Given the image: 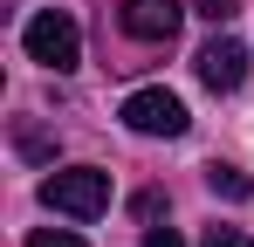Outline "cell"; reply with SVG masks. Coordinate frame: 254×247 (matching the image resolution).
Segmentation results:
<instances>
[{"label":"cell","instance_id":"cell-1","mask_svg":"<svg viewBox=\"0 0 254 247\" xmlns=\"http://www.w3.org/2000/svg\"><path fill=\"white\" fill-rule=\"evenodd\" d=\"M42 206L48 213H69V220H96L110 206V172L76 165V172H48L42 179Z\"/></svg>","mask_w":254,"mask_h":247},{"label":"cell","instance_id":"cell-2","mask_svg":"<svg viewBox=\"0 0 254 247\" xmlns=\"http://www.w3.org/2000/svg\"><path fill=\"white\" fill-rule=\"evenodd\" d=\"M21 48H28V62H42V69L62 76V69H76V62H83V28H76L69 14H55V7H48V14H35V21L21 28Z\"/></svg>","mask_w":254,"mask_h":247},{"label":"cell","instance_id":"cell-3","mask_svg":"<svg viewBox=\"0 0 254 247\" xmlns=\"http://www.w3.org/2000/svg\"><path fill=\"white\" fill-rule=\"evenodd\" d=\"M117 117H124L137 137H179V130H186V103H179L172 89H130Z\"/></svg>","mask_w":254,"mask_h":247},{"label":"cell","instance_id":"cell-4","mask_svg":"<svg viewBox=\"0 0 254 247\" xmlns=\"http://www.w3.org/2000/svg\"><path fill=\"white\" fill-rule=\"evenodd\" d=\"M192 69H199V82H206L213 96H234L241 89V76H248V48L234 35H213L199 55H192Z\"/></svg>","mask_w":254,"mask_h":247},{"label":"cell","instance_id":"cell-5","mask_svg":"<svg viewBox=\"0 0 254 247\" xmlns=\"http://www.w3.org/2000/svg\"><path fill=\"white\" fill-rule=\"evenodd\" d=\"M179 21H186V0H124V14H117L130 41H172Z\"/></svg>","mask_w":254,"mask_h":247},{"label":"cell","instance_id":"cell-6","mask_svg":"<svg viewBox=\"0 0 254 247\" xmlns=\"http://www.w3.org/2000/svg\"><path fill=\"white\" fill-rule=\"evenodd\" d=\"M206 185L220 192V199H254V179L234 172V165H206Z\"/></svg>","mask_w":254,"mask_h":247},{"label":"cell","instance_id":"cell-7","mask_svg":"<svg viewBox=\"0 0 254 247\" xmlns=\"http://www.w3.org/2000/svg\"><path fill=\"white\" fill-rule=\"evenodd\" d=\"M28 247H89V241H83V234H69V227H35Z\"/></svg>","mask_w":254,"mask_h":247},{"label":"cell","instance_id":"cell-8","mask_svg":"<svg viewBox=\"0 0 254 247\" xmlns=\"http://www.w3.org/2000/svg\"><path fill=\"white\" fill-rule=\"evenodd\" d=\"M192 14H199V21H213V28H227V21L241 14V0H192Z\"/></svg>","mask_w":254,"mask_h":247},{"label":"cell","instance_id":"cell-9","mask_svg":"<svg viewBox=\"0 0 254 247\" xmlns=\"http://www.w3.org/2000/svg\"><path fill=\"white\" fill-rule=\"evenodd\" d=\"M14 144H21L28 158H48V151H55V144H48V130H35V124H21V130H14Z\"/></svg>","mask_w":254,"mask_h":247},{"label":"cell","instance_id":"cell-10","mask_svg":"<svg viewBox=\"0 0 254 247\" xmlns=\"http://www.w3.org/2000/svg\"><path fill=\"white\" fill-rule=\"evenodd\" d=\"M199 247H254V241L241 234V227H206V241H199Z\"/></svg>","mask_w":254,"mask_h":247},{"label":"cell","instance_id":"cell-11","mask_svg":"<svg viewBox=\"0 0 254 247\" xmlns=\"http://www.w3.org/2000/svg\"><path fill=\"white\" fill-rule=\"evenodd\" d=\"M158 206H165L158 192H137V199H130V213H137V220H158Z\"/></svg>","mask_w":254,"mask_h":247},{"label":"cell","instance_id":"cell-12","mask_svg":"<svg viewBox=\"0 0 254 247\" xmlns=\"http://www.w3.org/2000/svg\"><path fill=\"white\" fill-rule=\"evenodd\" d=\"M144 247H186V241H179L172 227H151V234H144Z\"/></svg>","mask_w":254,"mask_h":247}]
</instances>
